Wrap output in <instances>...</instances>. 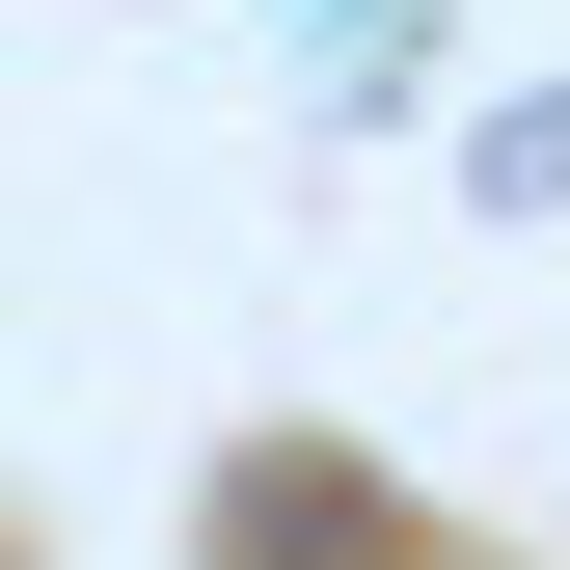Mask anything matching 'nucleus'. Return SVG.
<instances>
[{"instance_id": "f257e3e1", "label": "nucleus", "mask_w": 570, "mask_h": 570, "mask_svg": "<svg viewBox=\"0 0 570 570\" xmlns=\"http://www.w3.org/2000/svg\"><path fill=\"white\" fill-rule=\"evenodd\" d=\"M299 570H381V543H353V517H326V489H299Z\"/></svg>"}]
</instances>
